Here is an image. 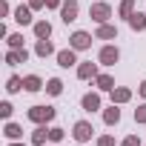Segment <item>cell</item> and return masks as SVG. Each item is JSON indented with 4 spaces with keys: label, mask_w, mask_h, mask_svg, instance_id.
Masks as SVG:
<instances>
[{
    "label": "cell",
    "mask_w": 146,
    "mask_h": 146,
    "mask_svg": "<svg viewBox=\"0 0 146 146\" xmlns=\"http://www.w3.org/2000/svg\"><path fill=\"white\" fill-rule=\"evenodd\" d=\"M52 117H54L52 106H32L29 109V120H35V123H49Z\"/></svg>",
    "instance_id": "obj_1"
},
{
    "label": "cell",
    "mask_w": 146,
    "mask_h": 146,
    "mask_svg": "<svg viewBox=\"0 0 146 146\" xmlns=\"http://www.w3.org/2000/svg\"><path fill=\"white\" fill-rule=\"evenodd\" d=\"M92 123H86V120H78L75 123V132H72V135H75V140H80V143H86V140H92Z\"/></svg>",
    "instance_id": "obj_2"
},
{
    "label": "cell",
    "mask_w": 146,
    "mask_h": 146,
    "mask_svg": "<svg viewBox=\"0 0 146 146\" xmlns=\"http://www.w3.org/2000/svg\"><path fill=\"white\" fill-rule=\"evenodd\" d=\"M89 15H92V20H98V23H106V20H109V15H112V9H109V3H95Z\"/></svg>",
    "instance_id": "obj_3"
},
{
    "label": "cell",
    "mask_w": 146,
    "mask_h": 146,
    "mask_svg": "<svg viewBox=\"0 0 146 146\" xmlns=\"http://www.w3.org/2000/svg\"><path fill=\"white\" fill-rule=\"evenodd\" d=\"M69 40H72V49H75V52H78V49H89V46H92V35H86V32H75Z\"/></svg>",
    "instance_id": "obj_4"
},
{
    "label": "cell",
    "mask_w": 146,
    "mask_h": 146,
    "mask_svg": "<svg viewBox=\"0 0 146 146\" xmlns=\"http://www.w3.org/2000/svg\"><path fill=\"white\" fill-rule=\"evenodd\" d=\"M60 17H63V23L78 20V3H75V0H69V3H63V6H60Z\"/></svg>",
    "instance_id": "obj_5"
},
{
    "label": "cell",
    "mask_w": 146,
    "mask_h": 146,
    "mask_svg": "<svg viewBox=\"0 0 146 146\" xmlns=\"http://www.w3.org/2000/svg\"><path fill=\"white\" fill-rule=\"evenodd\" d=\"M117 57H120V54H117V49H115V46L100 49V63H103V66H115V63H117Z\"/></svg>",
    "instance_id": "obj_6"
},
{
    "label": "cell",
    "mask_w": 146,
    "mask_h": 146,
    "mask_svg": "<svg viewBox=\"0 0 146 146\" xmlns=\"http://www.w3.org/2000/svg\"><path fill=\"white\" fill-rule=\"evenodd\" d=\"M57 63H60L63 69L75 66V63H78V60H75V49H63V52H57Z\"/></svg>",
    "instance_id": "obj_7"
},
{
    "label": "cell",
    "mask_w": 146,
    "mask_h": 146,
    "mask_svg": "<svg viewBox=\"0 0 146 146\" xmlns=\"http://www.w3.org/2000/svg\"><path fill=\"white\" fill-rule=\"evenodd\" d=\"M95 75H98V66H95V63H80V66H78V78L89 80V78H95Z\"/></svg>",
    "instance_id": "obj_8"
},
{
    "label": "cell",
    "mask_w": 146,
    "mask_h": 146,
    "mask_svg": "<svg viewBox=\"0 0 146 146\" xmlns=\"http://www.w3.org/2000/svg\"><path fill=\"white\" fill-rule=\"evenodd\" d=\"M26 57H29V54H26V49H12V52L6 54V60H9L12 66H15V63H26Z\"/></svg>",
    "instance_id": "obj_9"
},
{
    "label": "cell",
    "mask_w": 146,
    "mask_h": 146,
    "mask_svg": "<svg viewBox=\"0 0 146 146\" xmlns=\"http://www.w3.org/2000/svg\"><path fill=\"white\" fill-rule=\"evenodd\" d=\"M83 109L86 112H98L100 109V98L98 95H83Z\"/></svg>",
    "instance_id": "obj_10"
},
{
    "label": "cell",
    "mask_w": 146,
    "mask_h": 146,
    "mask_svg": "<svg viewBox=\"0 0 146 146\" xmlns=\"http://www.w3.org/2000/svg\"><path fill=\"white\" fill-rule=\"evenodd\" d=\"M103 120H106L109 126H115V123L120 120V109H117V106L112 103V109H106V112H103Z\"/></svg>",
    "instance_id": "obj_11"
},
{
    "label": "cell",
    "mask_w": 146,
    "mask_h": 146,
    "mask_svg": "<svg viewBox=\"0 0 146 146\" xmlns=\"http://www.w3.org/2000/svg\"><path fill=\"white\" fill-rule=\"evenodd\" d=\"M15 20H17V23H23V26H26V23H32V9L20 6V9L15 12Z\"/></svg>",
    "instance_id": "obj_12"
},
{
    "label": "cell",
    "mask_w": 146,
    "mask_h": 146,
    "mask_svg": "<svg viewBox=\"0 0 146 146\" xmlns=\"http://www.w3.org/2000/svg\"><path fill=\"white\" fill-rule=\"evenodd\" d=\"M35 35H37L40 40H46V37L52 35V26H49L46 20H40V23H35Z\"/></svg>",
    "instance_id": "obj_13"
},
{
    "label": "cell",
    "mask_w": 146,
    "mask_h": 146,
    "mask_svg": "<svg viewBox=\"0 0 146 146\" xmlns=\"http://www.w3.org/2000/svg\"><path fill=\"white\" fill-rule=\"evenodd\" d=\"M35 52H37L40 57H46V54H52V52H54V46H52V43H49V37H46V40H37Z\"/></svg>",
    "instance_id": "obj_14"
},
{
    "label": "cell",
    "mask_w": 146,
    "mask_h": 146,
    "mask_svg": "<svg viewBox=\"0 0 146 146\" xmlns=\"http://www.w3.org/2000/svg\"><path fill=\"white\" fill-rule=\"evenodd\" d=\"M98 89H100V92H112V89H115V80H112L109 75H98Z\"/></svg>",
    "instance_id": "obj_15"
},
{
    "label": "cell",
    "mask_w": 146,
    "mask_h": 146,
    "mask_svg": "<svg viewBox=\"0 0 146 146\" xmlns=\"http://www.w3.org/2000/svg\"><path fill=\"white\" fill-rule=\"evenodd\" d=\"M129 26H132L135 32L146 29V15H132V17H129Z\"/></svg>",
    "instance_id": "obj_16"
},
{
    "label": "cell",
    "mask_w": 146,
    "mask_h": 146,
    "mask_svg": "<svg viewBox=\"0 0 146 146\" xmlns=\"http://www.w3.org/2000/svg\"><path fill=\"white\" fill-rule=\"evenodd\" d=\"M117 32H115V26H106V23H100V29H98V37L100 40H112Z\"/></svg>",
    "instance_id": "obj_17"
},
{
    "label": "cell",
    "mask_w": 146,
    "mask_h": 146,
    "mask_svg": "<svg viewBox=\"0 0 146 146\" xmlns=\"http://www.w3.org/2000/svg\"><path fill=\"white\" fill-rule=\"evenodd\" d=\"M23 89H26V92H37V89H40V78H37V75H29V78L23 80Z\"/></svg>",
    "instance_id": "obj_18"
},
{
    "label": "cell",
    "mask_w": 146,
    "mask_h": 146,
    "mask_svg": "<svg viewBox=\"0 0 146 146\" xmlns=\"http://www.w3.org/2000/svg\"><path fill=\"white\" fill-rule=\"evenodd\" d=\"M129 98H132L129 89H112V100H115V103H126Z\"/></svg>",
    "instance_id": "obj_19"
},
{
    "label": "cell",
    "mask_w": 146,
    "mask_h": 146,
    "mask_svg": "<svg viewBox=\"0 0 146 146\" xmlns=\"http://www.w3.org/2000/svg\"><path fill=\"white\" fill-rule=\"evenodd\" d=\"M46 137H49V129H46V126H37V129H35V135H32V140H35L37 146H43V143H46Z\"/></svg>",
    "instance_id": "obj_20"
},
{
    "label": "cell",
    "mask_w": 146,
    "mask_h": 146,
    "mask_svg": "<svg viewBox=\"0 0 146 146\" xmlns=\"http://www.w3.org/2000/svg\"><path fill=\"white\" fill-rule=\"evenodd\" d=\"M20 135H23V129H20L17 123H9V126H6V137H9V140H17Z\"/></svg>",
    "instance_id": "obj_21"
},
{
    "label": "cell",
    "mask_w": 146,
    "mask_h": 146,
    "mask_svg": "<svg viewBox=\"0 0 146 146\" xmlns=\"http://www.w3.org/2000/svg\"><path fill=\"white\" fill-rule=\"evenodd\" d=\"M46 89H49V95H60V92H63V83H60V80H57V78H52V80H49V86H46Z\"/></svg>",
    "instance_id": "obj_22"
},
{
    "label": "cell",
    "mask_w": 146,
    "mask_h": 146,
    "mask_svg": "<svg viewBox=\"0 0 146 146\" xmlns=\"http://www.w3.org/2000/svg\"><path fill=\"white\" fill-rule=\"evenodd\" d=\"M132 6H135V0H123V3H120V15L123 17H132Z\"/></svg>",
    "instance_id": "obj_23"
},
{
    "label": "cell",
    "mask_w": 146,
    "mask_h": 146,
    "mask_svg": "<svg viewBox=\"0 0 146 146\" xmlns=\"http://www.w3.org/2000/svg\"><path fill=\"white\" fill-rule=\"evenodd\" d=\"M9 46H12V49H23V37H20V35H12V37H9Z\"/></svg>",
    "instance_id": "obj_24"
},
{
    "label": "cell",
    "mask_w": 146,
    "mask_h": 146,
    "mask_svg": "<svg viewBox=\"0 0 146 146\" xmlns=\"http://www.w3.org/2000/svg\"><path fill=\"white\" fill-rule=\"evenodd\" d=\"M20 86H23V80H20V78H9V86H6V89H9V92H17Z\"/></svg>",
    "instance_id": "obj_25"
},
{
    "label": "cell",
    "mask_w": 146,
    "mask_h": 146,
    "mask_svg": "<svg viewBox=\"0 0 146 146\" xmlns=\"http://www.w3.org/2000/svg\"><path fill=\"white\" fill-rule=\"evenodd\" d=\"M135 120L137 123H146V106H137L135 109Z\"/></svg>",
    "instance_id": "obj_26"
},
{
    "label": "cell",
    "mask_w": 146,
    "mask_h": 146,
    "mask_svg": "<svg viewBox=\"0 0 146 146\" xmlns=\"http://www.w3.org/2000/svg\"><path fill=\"white\" fill-rule=\"evenodd\" d=\"M60 137H63V129H49V140H54V143H57Z\"/></svg>",
    "instance_id": "obj_27"
},
{
    "label": "cell",
    "mask_w": 146,
    "mask_h": 146,
    "mask_svg": "<svg viewBox=\"0 0 146 146\" xmlns=\"http://www.w3.org/2000/svg\"><path fill=\"white\" fill-rule=\"evenodd\" d=\"M98 146H115V137H112V135H103V137L98 140Z\"/></svg>",
    "instance_id": "obj_28"
},
{
    "label": "cell",
    "mask_w": 146,
    "mask_h": 146,
    "mask_svg": "<svg viewBox=\"0 0 146 146\" xmlns=\"http://www.w3.org/2000/svg\"><path fill=\"white\" fill-rule=\"evenodd\" d=\"M0 115H3V117H12V103H0Z\"/></svg>",
    "instance_id": "obj_29"
},
{
    "label": "cell",
    "mask_w": 146,
    "mask_h": 146,
    "mask_svg": "<svg viewBox=\"0 0 146 146\" xmlns=\"http://www.w3.org/2000/svg\"><path fill=\"white\" fill-rule=\"evenodd\" d=\"M123 146H140V140H137V135H129V137L123 140Z\"/></svg>",
    "instance_id": "obj_30"
},
{
    "label": "cell",
    "mask_w": 146,
    "mask_h": 146,
    "mask_svg": "<svg viewBox=\"0 0 146 146\" xmlns=\"http://www.w3.org/2000/svg\"><path fill=\"white\" fill-rule=\"evenodd\" d=\"M43 3H46V0H29V6H32V9H40Z\"/></svg>",
    "instance_id": "obj_31"
},
{
    "label": "cell",
    "mask_w": 146,
    "mask_h": 146,
    "mask_svg": "<svg viewBox=\"0 0 146 146\" xmlns=\"http://www.w3.org/2000/svg\"><path fill=\"white\" fill-rule=\"evenodd\" d=\"M46 6H49V9H57V6H60V0H46Z\"/></svg>",
    "instance_id": "obj_32"
},
{
    "label": "cell",
    "mask_w": 146,
    "mask_h": 146,
    "mask_svg": "<svg viewBox=\"0 0 146 146\" xmlns=\"http://www.w3.org/2000/svg\"><path fill=\"white\" fill-rule=\"evenodd\" d=\"M140 95H143V98H146V80H143V83H140Z\"/></svg>",
    "instance_id": "obj_33"
},
{
    "label": "cell",
    "mask_w": 146,
    "mask_h": 146,
    "mask_svg": "<svg viewBox=\"0 0 146 146\" xmlns=\"http://www.w3.org/2000/svg\"><path fill=\"white\" fill-rule=\"evenodd\" d=\"M12 146H26V143H12Z\"/></svg>",
    "instance_id": "obj_34"
}]
</instances>
